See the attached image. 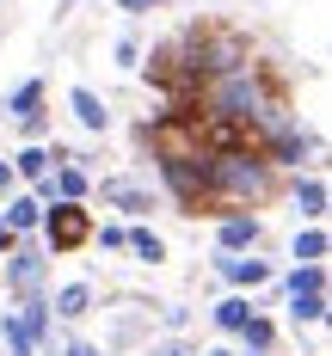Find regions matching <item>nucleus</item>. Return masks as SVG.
Returning <instances> with one entry per match:
<instances>
[{
  "label": "nucleus",
  "instance_id": "24",
  "mask_svg": "<svg viewBox=\"0 0 332 356\" xmlns=\"http://www.w3.org/2000/svg\"><path fill=\"white\" fill-rule=\"evenodd\" d=\"M129 252H136L142 264H160V258H166V246H160V234H148V227H129Z\"/></svg>",
  "mask_w": 332,
  "mask_h": 356
},
{
  "label": "nucleus",
  "instance_id": "19",
  "mask_svg": "<svg viewBox=\"0 0 332 356\" xmlns=\"http://www.w3.org/2000/svg\"><path fill=\"white\" fill-rule=\"evenodd\" d=\"M240 338H246V350H258V356H271V344H277V325L264 320V314H253V320L240 325Z\"/></svg>",
  "mask_w": 332,
  "mask_h": 356
},
{
  "label": "nucleus",
  "instance_id": "4",
  "mask_svg": "<svg viewBox=\"0 0 332 356\" xmlns=\"http://www.w3.org/2000/svg\"><path fill=\"white\" fill-rule=\"evenodd\" d=\"M253 62V43L240 31H197V68L203 74H234V68H246Z\"/></svg>",
  "mask_w": 332,
  "mask_h": 356
},
{
  "label": "nucleus",
  "instance_id": "28",
  "mask_svg": "<svg viewBox=\"0 0 332 356\" xmlns=\"http://www.w3.org/2000/svg\"><path fill=\"white\" fill-rule=\"evenodd\" d=\"M13 246H19V234H13V227L0 221V252H13Z\"/></svg>",
  "mask_w": 332,
  "mask_h": 356
},
{
  "label": "nucleus",
  "instance_id": "6",
  "mask_svg": "<svg viewBox=\"0 0 332 356\" xmlns=\"http://www.w3.org/2000/svg\"><path fill=\"white\" fill-rule=\"evenodd\" d=\"M43 264H49V252H37V246H19L6 252V289L13 295H37V283H43Z\"/></svg>",
  "mask_w": 332,
  "mask_h": 356
},
{
  "label": "nucleus",
  "instance_id": "16",
  "mask_svg": "<svg viewBox=\"0 0 332 356\" xmlns=\"http://www.w3.org/2000/svg\"><path fill=\"white\" fill-rule=\"evenodd\" d=\"M49 191H56V203H80L86 197V172L80 166H56L49 172Z\"/></svg>",
  "mask_w": 332,
  "mask_h": 356
},
{
  "label": "nucleus",
  "instance_id": "21",
  "mask_svg": "<svg viewBox=\"0 0 332 356\" xmlns=\"http://www.w3.org/2000/svg\"><path fill=\"white\" fill-rule=\"evenodd\" d=\"M290 320L295 325H320L326 320V295H290Z\"/></svg>",
  "mask_w": 332,
  "mask_h": 356
},
{
  "label": "nucleus",
  "instance_id": "23",
  "mask_svg": "<svg viewBox=\"0 0 332 356\" xmlns=\"http://www.w3.org/2000/svg\"><path fill=\"white\" fill-rule=\"evenodd\" d=\"M0 338H6V350H13V356H31V350H37L31 332L19 325V314H0Z\"/></svg>",
  "mask_w": 332,
  "mask_h": 356
},
{
  "label": "nucleus",
  "instance_id": "2",
  "mask_svg": "<svg viewBox=\"0 0 332 356\" xmlns=\"http://www.w3.org/2000/svg\"><path fill=\"white\" fill-rule=\"evenodd\" d=\"M203 191H210L216 203H264V197L277 191V172L264 166L258 147H228V154H210Z\"/></svg>",
  "mask_w": 332,
  "mask_h": 356
},
{
  "label": "nucleus",
  "instance_id": "7",
  "mask_svg": "<svg viewBox=\"0 0 332 356\" xmlns=\"http://www.w3.org/2000/svg\"><path fill=\"white\" fill-rule=\"evenodd\" d=\"M216 270H221L234 289H258V283H271V264H264V258H253V252H216Z\"/></svg>",
  "mask_w": 332,
  "mask_h": 356
},
{
  "label": "nucleus",
  "instance_id": "15",
  "mask_svg": "<svg viewBox=\"0 0 332 356\" xmlns=\"http://www.w3.org/2000/svg\"><path fill=\"white\" fill-rule=\"evenodd\" d=\"M6 166H13V178H31V184H37V178H49V172H56L43 147H19V154H13Z\"/></svg>",
  "mask_w": 332,
  "mask_h": 356
},
{
  "label": "nucleus",
  "instance_id": "8",
  "mask_svg": "<svg viewBox=\"0 0 332 356\" xmlns=\"http://www.w3.org/2000/svg\"><path fill=\"white\" fill-rule=\"evenodd\" d=\"M0 111H13V117L25 123V136H43V123H49V117H43V80H25Z\"/></svg>",
  "mask_w": 332,
  "mask_h": 356
},
{
  "label": "nucleus",
  "instance_id": "10",
  "mask_svg": "<svg viewBox=\"0 0 332 356\" xmlns=\"http://www.w3.org/2000/svg\"><path fill=\"white\" fill-rule=\"evenodd\" d=\"M99 197H105V203H117V209H129V215L154 209V191H148V184H136V178H105V184H99Z\"/></svg>",
  "mask_w": 332,
  "mask_h": 356
},
{
  "label": "nucleus",
  "instance_id": "26",
  "mask_svg": "<svg viewBox=\"0 0 332 356\" xmlns=\"http://www.w3.org/2000/svg\"><path fill=\"white\" fill-rule=\"evenodd\" d=\"M148 356H197V350H191L184 338H166V344H154V350H148Z\"/></svg>",
  "mask_w": 332,
  "mask_h": 356
},
{
  "label": "nucleus",
  "instance_id": "3",
  "mask_svg": "<svg viewBox=\"0 0 332 356\" xmlns=\"http://www.w3.org/2000/svg\"><path fill=\"white\" fill-rule=\"evenodd\" d=\"M203 172H210V154L203 147H184V154H160V178H166V191L184 203V215H197V203L210 197L203 191Z\"/></svg>",
  "mask_w": 332,
  "mask_h": 356
},
{
  "label": "nucleus",
  "instance_id": "5",
  "mask_svg": "<svg viewBox=\"0 0 332 356\" xmlns=\"http://www.w3.org/2000/svg\"><path fill=\"white\" fill-rule=\"evenodd\" d=\"M43 240H49V258H62V252H80L93 240V221L80 203H49L43 209Z\"/></svg>",
  "mask_w": 332,
  "mask_h": 356
},
{
  "label": "nucleus",
  "instance_id": "11",
  "mask_svg": "<svg viewBox=\"0 0 332 356\" xmlns=\"http://www.w3.org/2000/svg\"><path fill=\"white\" fill-rule=\"evenodd\" d=\"M0 221L25 240V234H37V227H43V203H37V197H6V215H0Z\"/></svg>",
  "mask_w": 332,
  "mask_h": 356
},
{
  "label": "nucleus",
  "instance_id": "17",
  "mask_svg": "<svg viewBox=\"0 0 332 356\" xmlns=\"http://www.w3.org/2000/svg\"><path fill=\"white\" fill-rule=\"evenodd\" d=\"M49 307H56L62 320H80V314L93 307V289H86V283H68L62 295H56V301H49Z\"/></svg>",
  "mask_w": 332,
  "mask_h": 356
},
{
  "label": "nucleus",
  "instance_id": "14",
  "mask_svg": "<svg viewBox=\"0 0 332 356\" xmlns=\"http://www.w3.org/2000/svg\"><path fill=\"white\" fill-rule=\"evenodd\" d=\"M290 295H326V264H295L290 277H283Z\"/></svg>",
  "mask_w": 332,
  "mask_h": 356
},
{
  "label": "nucleus",
  "instance_id": "13",
  "mask_svg": "<svg viewBox=\"0 0 332 356\" xmlns=\"http://www.w3.org/2000/svg\"><path fill=\"white\" fill-rule=\"evenodd\" d=\"M295 209H301V221H320L326 215V184L320 178H295Z\"/></svg>",
  "mask_w": 332,
  "mask_h": 356
},
{
  "label": "nucleus",
  "instance_id": "25",
  "mask_svg": "<svg viewBox=\"0 0 332 356\" xmlns=\"http://www.w3.org/2000/svg\"><path fill=\"white\" fill-rule=\"evenodd\" d=\"M93 240H99L105 252H123L129 246V227H93Z\"/></svg>",
  "mask_w": 332,
  "mask_h": 356
},
{
  "label": "nucleus",
  "instance_id": "1",
  "mask_svg": "<svg viewBox=\"0 0 332 356\" xmlns=\"http://www.w3.org/2000/svg\"><path fill=\"white\" fill-rule=\"evenodd\" d=\"M277 111H290L283 92L264 80L258 62H246V68H234V74H210L203 80V117L197 123H228V129H246L253 136L258 123L277 117Z\"/></svg>",
  "mask_w": 332,
  "mask_h": 356
},
{
  "label": "nucleus",
  "instance_id": "30",
  "mask_svg": "<svg viewBox=\"0 0 332 356\" xmlns=\"http://www.w3.org/2000/svg\"><path fill=\"white\" fill-rule=\"evenodd\" d=\"M62 356H99V350H93V344H68Z\"/></svg>",
  "mask_w": 332,
  "mask_h": 356
},
{
  "label": "nucleus",
  "instance_id": "29",
  "mask_svg": "<svg viewBox=\"0 0 332 356\" xmlns=\"http://www.w3.org/2000/svg\"><path fill=\"white\" fill-rule=\"evenodd\" d=\"M123 13H154V0H123Z\"/></svg>",
  "mask_w": 332,
  "mask_h": 356
},
{
  "label": "nucleus",
  "instance_id": "22",
  "mask_svg": "<svg viewBox=\"0 0 332 356\" xmlns=\"http://www.w3.org/2000/svg\"><path fill=\"white\" fill-rule=\"evenodd\" d=\"M19 325L31 332V344H37V338H49V301H37V295H25V314H19Z\"/></svg>",
  "mask_w": 332,
  "mask_h": 356
},
{
  "label": "nucleus",
  "instance_id": "27",
  "mask_svg": "<svg viewBox=\"0 0 332 356\" xmlns=\"http://www.w3.org/2000/svg\"><path fill=\"white\" fill-rule=\"evenodd\" d=\"M0 197H19V178H13V166L0 160Z\"/></svg>",
  "mask_w": 332,
  "mask_h": 356
},
{
  "label": "nucleus",
  "instance_id": "9",
  "mask_svg": "<svg viewBox=\"0 0 332 356\" xmlns=\"http://www.w3.org/2000/svg\"><path fill=\"white\" fill-rule=\"evenodd\" d=\"M216 240H221V252H258L264 227H258V215H221Z\"/></svg>",
  "mask_w": 332,
  "mask_h": 356
},
{
  "label": "nucleus",
  "instance_id": "31",
  "mask_svg": "<svg viewBox=\"0 0 332 356\" xmlns=\"http://www.w3.org/2000/svg\"><path fill=\"white\" fill-rule=\"evenodd\" d=\"M210 356H234V350H210Z\"/></svg>",
  "mask_w": 332,
  "mask_h": 356
},
{
  "label": "nucleus",
  "instance_id": "18",
  "mask_svg": "<svg viewBox=\"0 0 332 356\" xmlns=\"http://www.w3.org/2000/svg\"><path fill=\"white\" fill-rule=\"evenodd\" d=\"M246 320H253V301H246V295H228V301H216V325H221V332H240Z\"/></svg>",
  "mask_w": 332,
  "mask_h": 356
},
{
  "label": "nucleus",
  "instance_id": "12",
  "mask_svg": "<svg viewBox=\"0 0 332 356\" xmlns=\"http://www.w3.org/2000/svg\"><path fill=\"white\" fill-rule=\"evenodd\" d=\"M68 105H74V117H80V129H93V136H99V129L111 123L105 99H99V92H86V86H74V92H68Z\"/></svg>",
  "mask_w": 332,
  "mask_h": 356
},
{
  "label": "nucleus",
  "instance_id": "20",
  "mask_svg": "<svg viewBox=\"0 0 332 356\" xmlns=\"http://www.w3.org/2000/svg\"><path fill=\"white\" fill-rule=\"evenodd\" d=\"M295 264H326V234L320 227H301L295 234Z\"/></svg>",
  "mask_w": 332,
  "mask_h": 356
}]
</instances>
